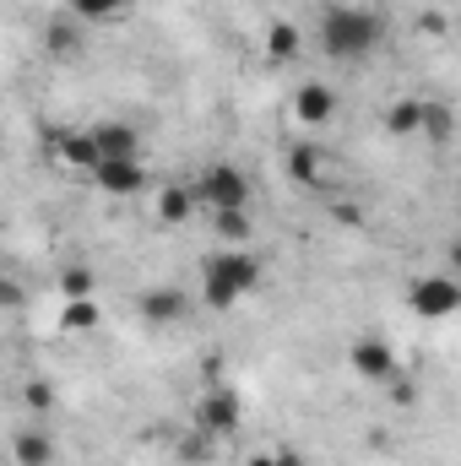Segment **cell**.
Instances as JSON below:
<instances>
[{
    "instance_id": "cell-1",
    "label": "cell",
    "mask_w": 461,
    "mask_h": 466,
    "mask_svg": "<svg viewBox=\"0 0 461 466\" xmlns=\"http://www.w3.org/2000/svg\"><path fill=\"white\" fill-rule=\"evenodd\" d=\"M385 44V22L369 11V5H332L326 16H321V49L332 55V60H369L374 49Z\"/></svg>"
},
{
    "instance_id": "cell-10",
    "label": "cell",
    "mask_w": 461,
    "mask_h": 466,
    "mask_svg": "<svg viewBox=\"0 0 461 466\" xmlns=\"http://www.w3.org/2000/svg\"><path fill=\"white\" fill-rule=\"evenodd\" d=\"M55 152H60L71 168H87V174L104 163V152H98V136H93V130H71V136H55Z\"/></svg>"
},
{
    "instance_id": "cell-2",
    "label": "cell",
    "mask_w": 461,
    "mask_h": 466,
    "mask_svg": "<svg viewBox=\"0 0 461 466\" xmlns=\"http://www.w3.org/2000/svg\"><path fill=\"white\" fill-rule=\"evenodd\" d=\"M255 288H261V260H255L244 244H229V249L207 255V266H201V293H207L212 309H229V304H239V299L255 293Z\"/></svg>"
},
{
    "instance_id": "cell-26",
    "label": "cell",
    "mask_w": 461,
    "mask_h": 466,
    "mask_svg": "<svg viewBox=\"0 0 461 466\" xmlns=\"http://www.w3.org/2000/svg\"><path fill=\"white\" fill-rule=\"evenodd\" d=\"M277 466H304V456L299 451H277Z\"/></svg>"
},
{
    "instance_id": "cell-25",
    "label": "cell",
    "mask_w": 461,
    "mask_h": 466,
    "mask_svg": "<svg viewBox=\"0 0 461 466\" xmlns=\"http://www.w3.org/2000/svg\"><path fill=\"white\" fill-rule=\"evenodd\" d=\"M418 27H424V33H429V38H440V33H446V16H440V11H429V16H424V22H418Z\"/></svg>"
},
{
    "instance_id": "cell-6",
    "label": "cell",
    "mask_w": 461,
    "mask_h": 466,
    "mask_svg": "<svg viewBox=\"0 0 461 466\" xmlns=\"http://www.w3.org/2000/svg\"><path fill=\"white\" fill-rule=\"evenodd\" d=\"M239 418H244V412H239V396H233L229 385H212V390L201 396V407H196V423H201L212 440L233 434V429H239Z\"/></svg>"
},
{
    "instance_id": "cell-8",
    "label": "cell",
    "mask_w": 461,
    "mask_h": 466,
    "mask_svg": "<svg viewBox=\"0 0 461 466\" xmlns=\"http://www.w3.org/2000/svg\"><path fill=\"white\" fill-rule=\"evenodd\" d=\"M190 315V299L179 293V288H152L147 299H141V320L147 326H179Z\"/></svg>"
},
{
    "instance_id": "cell-15",
    "label": "cell",
    "mask_w": 461,
    "mask_h": 466,
    "mask_svg": "<svg viewBox=\"0 0 461 466\" xmlns=\"http://www.w3.org/2000/svg\"><path fill=\"white\" fill-rule=\"evenodd\" d=\"M385 130L391 136H418L424 130V98H396L385 109Z\"/></svg>"
},
{
    "instance_id": "cell-18",
    "label": "cell",
    "mask_w": 461,
    "mask_h": 466,
    "mask_svg": "<svg viewBox=\"0 0 461 466\" xmlns=\"http://www.w3.org/2000/svg\"><path fill=\"white\" fill-rule=\"evenodd\" d=\"M212 228L223 244H250V207H239V212H212Z\"/></svg>"
},
{
    "instance_id": "cell-29",
    "label": "cell",
    "mask_w": 461,
    "mask_h": 466,
    "mask_svg": "<svg viewBox=\"0 0 461 466\" xmlns=\"http://www.w3.org/2000/svg\"><path fill=\"white\" fill-rule=\"evenodd\" d=\"M456 190H461V179H456Z\"/></svg>"
},
{
    "instance_id": "cell-3",
    "label": "cell",
    "mask_w": 461,
    "mask_h": 466,
    "mask_svg": "<svg viewBox=\"0 0 461 466\" xmlns=\"http://www.w3.org/2000/svg\"><path fill=\"white\" fill-rule=\"evenodd\" d=\"M190 190H196V201L212 207V212H239V207H250V179H244L233 163H212Z\"/></svg>"
},
{
    "instance_id": "cell-17",
    "label": "cell",
    "mask_w": 461,
    "mask_h": 466,
    "mask_svg": "<svg viewBox=\"0 0 461 466\" xmlns=\"http://www.w3.org/2000/svg\"><path fill=\"white\" fill-rule=\"evenodd\" d=\"M299 55V27L293 22H271V33H266V60H293Z\"/></svg>"
},
{
    "instance_id": "cell-20",
    "label": "cell",
    "mask_w": 461,
    "mask_h": 466,
    "mask_svg": "<svg viewBox=\"0 0 461 466\" xmlns=\"http://www.w3.org/2000/svg\"><path fill=\"white\" fill-rule=\"evenodd\" d=\"M104 315H98V304L93 299H71L66 304V315H60V331H93Z\"/></svg>"
},
{
    "instance_id": "cell-11",
    "label": "cell",
    "mask_w": 461,
    "mask_h": 466,
    "mask_svg": "<svg viewBox=\"0 0 461 466\" xmlns=\"http://www.w3.org/2000/svg\"><path fill=\"white\" fill-rule=\"evenodd\" d=\"M93 136H98V152H104V157H136V147H141L136 125H125V119H109V125H98Z\"/></svg>"
},
{
    "instance_id": "cell-24",
    "label": "cell",
    "mask_w": 461,
    "mask_h": 466,
    "mask_svg": "<svg viewBox=\"0 0 461 466\" xmlns=\"http://www.w3.org/2000/svg\"><path fill=\"white\" fill-rule=\"evenodd\" d=\"M207 451H212V434L201 429L196 440H185V461H207Z\"/></svg>"
},
{
    "instance_id": "cell-27",
    "label": "cell",
    "mask_w": 461,
    "mask_h": 466,
    "mask_svg": "<svg viewBox=\"0 0 461 466\" xmlns=\"http://www.w3.org/2000/svg\"><path fill=\"white\" fill-rule=\"evenodd\" d=\"M244 466H277V451H261V456H250Z\"/></svg>"
},
{
    "instance_id": "cell-28",
    "label": "cell",
    "mask_w": 461,
    "mask_h": 466,
    "mask_svg": "<svg viewBox=\"0 0 461 466\" xmlns=\"http://www.w3.org/2000/svg\"><path fill=\"white\" fill-rule=\"evenodd\" d=\"M451 277H461V238L451 244Z\"/></svg>"
},
{
    "instance_id": "cell-23",
    "label": "cell",
    "mask_w": 461,
    "mask_h": 466,
    "mask_svg": "<svg viewBox=\"0 0 461 466\" xmlns=\"http://www.w3.org/2000/svg\"><path fill=\"white\" fill-rule=\"evenodd\" d=\"M22 396H27V407H33V412H49V407H55V385H49V380H27V390H22Z\"/></svg>"
},
{
    "instance_id": "cell-9",
    "label": "cell",
    "mask_w": 461,
    "mask_h": 466,
    "mask_svg": "<svg viewBox=\"0 0 461 466\" xmlns=\"http://www.w3.org/2000/svg\"><path fill=\"white\" fill-rule=\"evenodd\" d=\"M293 115H299V125H326V119L337 115V93L326 82H304L293 93Z\"/></svg>"
},
{
    "instance_id": "cell-21",
    "label": "cell",
    "mask_w": 461,
    "mask_h": 466,
    "mask_svg": "<svg viewBox=\"0 0 461 466\" xmlns=\"http://www.w3.org/2000/svg\"><path fill=\"white\" fill-rule=\"evenodd\" d=\"M190 207H196V190H163V196H158V218H163V223H185Z\"/></svg>"
},
{
    "instance_id": "cell-7",
    "label": "cell",
    "mask_w": 461,
    "mask_h": 466,
    "mask_svg": "<svg viewBox=\"0 0 461 466\" xmlns=\"http://www.w3.org/2000/svg\"><path fill=\"white\" fill-rule=\"evenodd\" d=\"M347 363H353V374H364V380H374V385H391V380H396V352H391V342H380V337L353 342Z\"/></svg>"
},
{
    "instance_id": "cell-14",
    "label": "cell",
    "mask_w": 461,
    "mask_h": 466,
    "mask_svg": "<svg viewBox=\"0 0 461 466\" xmlns=\"http://www.w3.org/2000/svg\"><path fill=\"white\" fill-rule=\"evenodd\" d=\"M321 168H326V163H321V147H293V152H288V179H293V185L315 190V185H321Z\"/></svg>"
},
{
    "instance_id": "cell-4",
    "label": "cell",
    "mask_w": 461,
    "mask_h": 466,
    "mask_svg": "<svg viewBox=\"0 0 461 466\" xmlns=\"http://www.w3.org/2000/svg\"><path fill=\"white\" fill-rule=\"evenodd\" d=\"M407 309L418 320H451L461 309V282L456 277H418L407 288Z\"/></svg>"
},
{
    "instance_id": "cell-16",
    "label": "cell",
    "mask_w": 461,
    "mask_h": 466,
    "mask_svg": "<svg viewBox=\"0 0 461 466\" xmlns=\"http://www.w3.org/2000/svg\"><path fill=\"white\" fill-rule=\"evenodd\" d=\"M125 11H130V0H71L77 22H119Z\"/></svg>"
},
{
    "instance_id": "cell-13",
    "label": "cell",
    "mask_w": 461,
    "mask_h": 466,
    "mask_svg": "<svg viewBox=\"0 0 461 466\" xmlns=\"http://www.w3.org/2000/svg\"><path fill=\"white\" fill-rule=\"evenodd\" d=\"M77 27H82V22H77L71 11L55 16V22L44 27V49H49V55H77V49H82V33H77Z\"/></svg>"
},
{
    "instance_id": "cell-19",
    "label": "cell",
    "mask_w": 461,
    "mask_h": 466,
    "mask_svg": "<svg viewBox=\"0 0 461 466\" xmlns=\"http://www.w3.org/2000/svg\"><path fill=\"white\" fill-rule=\"evenodd\" d=\"M451 130H456L451 104H435V98H424V136H429V141H451Z\"/></svg>"
},
{
    "instance_id": "cell-12",
    "label": "cell",
    "mask_w": 461,
    "mask_h": 466,
    "mask_svg": "<svg viewBox=\"0 0 461 466\" xmlns=\"http://www.w3.org/2000/svg\"><path fill=\"white\" fill-rule=\"evenodd\" d=\"M11 451H16V466H49L55 461V440L38 434V429H22V434L11 440Z\"/></svg>"
},
{
    "instance_id": "cell-5",
    "label": "cell",
    "mask_w": 461,
    "mask_h": 466,
    "mask_svg": "<svg viewBox=\"0 0 461 466\" xmlns=\"http://www.w3.org/2000/svg\"><path fill=\"white\" fill-rule=\"evenodd\" d=\"M93 179H98V190H104V196H115V201L147 190V168H141L136 157H104V163L93 168Z\"/></svg>"
},
{
    "instance_id": "cell-22",
    "label": "cell",
    "mask_w": 461,
    "mask_h": 466,
    "mask_svg": "<svg viewBox=\"0 0 461 466\" xmlns=\"http://www.w3.org/2000/svg\"><path fill=\"white\" fill-rule=\"evenodd\" d=\"M93 288H98L93 266H71V271H60V293H66V299H93Z\"/></svg>"
}]
</instances>
